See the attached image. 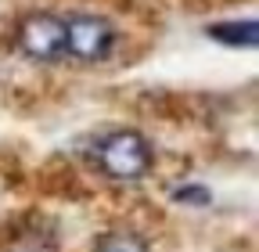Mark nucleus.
<instances>
[{"label": "nucleus", "instance_id": "obj_1", "mask_svg": "<svg viewBox=\"0 0 259 252\" xmlns=\"http://www.w3.org/2000/svg\"><path fill=\"white\" fill-rule=\"evenodd\" d=\"M155 162L151 144L137 130H115L97 144V166L112 180H141Z\"/></svg>", "mask_w": 259, "mask_h": 252}, {"label": "nucleus", "instance_id": "obj_2", "mask_svg": "<svg viewBox=\"0 0 259 252\" xmlns=\"http://www.w3.org/2000/svg\"><path fill=\"white\" fill-rule=\"evenodd\" d=\"M115 44L112 22L97 15H76L65 22V54H72L76 61H105Z\"/></svg>", "mask_w": 259, "mask_h": 252}, {"label": "nucleus", "instance_id": "obj_3", "mask_svg": "<svg viewBox=\"0 0 259 252\" xmlns=\"http://www.w3.org/2000/svg\"><path fill=\"white\" fill-rule=\"evenodd\" d=\"M18 47L32 61H58L65 58V22L54 15H32L18 29Z\"/></svg>", "mask_w": 259, "mask_h": 252}, {"label": "nucleus", "instance_id": "obj_4", "mask_svg": "<svg viewBox=\"0 0 259 252\" xmlns=\"http://www.w3.org/2000/svg\"><path fill=\"white\" fill-rule=\"evenodd\" d=\"M205 33L220 44H231V47H255L259 44V25L255 22H216Z\"/></svg>", "mask_w": 259, "mask_h": 252}, {"label": "nucleus", "instance_id": "obj_5", "mask_svg": "<svg viewBox=\"0 0 259 252\" xmlns=\"http://www.w3.org/2000/svg\"><path fill=\"white\" fill-rule=\"evenodd\" d=\"M94 252H148V241L134 231H112V234H105L97 241Z\"/></svg>", "mask_w": 259, "mask_h": 252}, {"label": "nucleus", "instance_id": "obj_6", "mask_svg": "<svg viewBox=\"0 0 259 252\" xmlns=\"http://www.w3.org/2000/svg\"><path fill=\"white\" fill-rule=\"evenodd\" d=\"M173 202H184V205H209L212 195H209V187L187 184V187H177V191H173Z\"/></svg>", "mask_w": 259, "mask_h": 252}]
</instances>
